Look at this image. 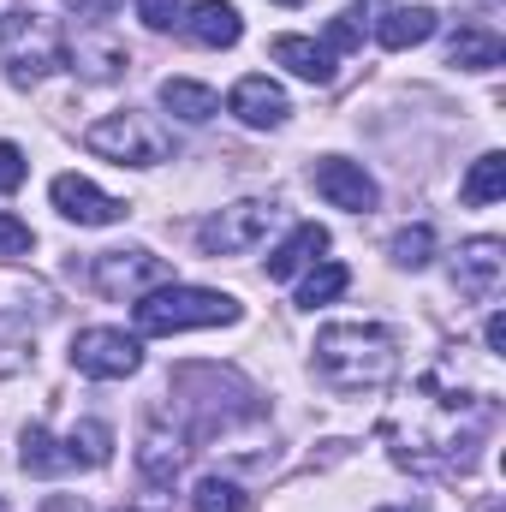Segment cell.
Returning a JSON list of instances; mask_svg holds the SVG:
<instances>
[{
  "instance_id": "1",
  "label": "cell",
  "mask_w": 506,
  "mask_h": 512,
  "mask_svg": "<svg viewBox=\"0 0 506 512\" xmlns=\"http://www.w3.org/2000/svg\"><path fill=\"white\" fill-rule=\"evenodd\" d=\"M316 370L340 393H364V387L393 382V370H399L393 334L387 328H364V322H334V328L316 334Z\"/></svg>"
},
{
  "instance_id": "2",
  "label": "cell",
  "mask_w": 506,
  "mask_h": 512,
  "mask_svg": "<svg viewBox=\"0 0 506 512\" xmlns=\"http://www.w3.org/2000/svg\"><path fill=\"white\" fill-rule=\"evenodd\" d=\"M221 322H239V298L209 286H155L137 298L143 334H185V328H221Z\"/></svg>"
},
{
  "instance_id": "3",
  "label": "cell",
  "mask_w": 506,
  "mask_h": 512,
  "mask_svg": "<svg viewBox=\"0 0 506 512\" xmlns=\"http://www.w3.org/2000/svg\"><path fill=\"white\" fill-rule=\"evenodd\" d=\"M0 66H6L12 84H36V78L60 72V66H66V36H60V24L42 18V12H12V18H0Z\"/></svg>"
},
{
  "instance_id": "4",
  "label": "cell",
  "mask_w": 506,
  "mask_h": 512,
  "mask_svg": "<svg viewBox=\"0 0 506 512\" xmlns=\"http://www.w3.org/2000/svg\"><path fill=\"white\" fill-rule=\"evenodd\" d=\"M84 149H96L120 167H155V161H167V131L149 126L143 114H108L84 131Z\"/></svg>"
},
{
  "instance_id": "5",
  "label": "cell",
  "mask_w": 506,
  "mask_h": 512,
  "mask_svg": "<svg viewBox=\"0 0 506 512\" xmlns=\"http://www.w3.org/2000/svg\"><path fill=\"white\" fill-rule=\"evenodd\" d=\"M268 227H274V203L245 197V203H227L221 215H209V221L197 227V245L209 256H245L268 239Z\"/></svg>"
},
{
  "instance_id": "6",
  "label": "cell",
  "mask_w": 506,
  "mask_h": 512,
  "mask_svg": "<svg viewBox=\"0 0 506 512\" xmlns=\"http://www.w3.org/2000/svg\"><path fill=\"white\" fill-rule=\"evenodd\" d=\"M90 280H96L102 298H143V292L167 286L173 268H167V256H149V251H102L90 262Z\"/></svg>"
},
{
  "instance_id": "7",
  "label": "cell",
  "mask_w": 506,
  "mask_h": 512,
  "mask_svg": "<svg viewBox=\"0 0 506 512\" xmlns=\"http://www.w3.org/2000/svg\"><path fill=\"white\" fill-rule=\"evenodd\" d=\"M72 364L84 376H96V382H120V376H131L143 364V346L131 340L126 328H84L72 340Z\"/></svg>"
},
{
  "instance_id": "8",
  "label": "cell",
  "mask_w": 506,
  "mask_h": 512,
  "mask_svg": "<svg viewBox=\"0 0 506 512\" xmlns=\"http://www.w3.org/2000/svg\"><path fill=\"white\" fill-rule=\"evenodd\" d=\"M48 197H54V209H60L66 221H78V227H114V221H126V203L108 197L102 185L78 179V173H60Z\"/></svg>"
},
{
  "instance_id": "9",
  "label": "cell",
  "mask_w": 506,
  "mask_h": 512,
  "mask_svg": "<svg viewBox=\"0 0 506 512\" xmlns=\"http://www.w3.org/2000/svg\"><path fill=\"white\" fill-rule=\"evenodd\" d=\"M501 274H506L501 239H471V245H459V256H453V286H459L465 298H477V304L501 292Z\"/></svg>"
},
{
  "instance_id": "10",
  "label": "cell",
  "mask_w": 506,
  "mask_h": 512,
  "mask_svg": "<svg viewBox=\"0 0 506 512\" xmlns=\"http://www.w3.org/2000/svg\"><path fill=\"white\" fill-rule=\"evenodd\" d=\"M316 191L334 203V209H352V215H364V209H376V179L358 167V161H340V155H328V161H316Z\"/></svg>"
},
{
  "instance_id": "11",
  "label": "cell",
  "mask_w": 506,
  "mask_h": 512,
  "mask_svg": "<svg viewBox=\"0 0 506 512\" xmlns=\"http://www.w3.org/2000/svg\"><path fill=\"white\" fill-rule=\"evenodd\" d=\"M227 108H233L245 126H256V131L280 126V120L292 114V102H286V90H280L274 78H239L233 96H227Z\"/></svg>"
},
{
  "instance_id": "12",
  "label": "cell",
  "mask_w": 506,
  "mask_h": 512,
  "mask_svg": "<svg viewBox=\"0 0 506 512\" xmlns=\"http://www.w3.org/2000/svg\"><path fill=\"white\" fill-rule=\"evenodd\" d=\"M185 36L203 48H233L245 36V18L233 0H197V6H185Z\"/></svg>"
},
{
  "instance_id": "13",
  "label": "cell",
  "mask_w": 506,
  "mask_h": 512,
  "mask_svg": "<svg viewBox=\"0 0 506 512\" xmlns=\"http://www.w3.org/2000/svg\"><path fill=\"white\" fill-rule=\"evenodd\" d=\"M268 54H274L292 78H304V84H334V48H322V42H310V36H274Z\"/></svg>"
},
{
  "instance_id": "14",
  "label": "cell",
  "mask_w": 506,
  "mask_h": 512,
  "mask_svg": "<svg viewBox=\"0 0 506 512\" xmlns=\"http://www.w3.org/2000/svg\"><path fill=\"white\" fill-rule=\"evenodd\" d=\"M435 24H441V18H435V6H387V12L376 18V42L399 54V48L429 42V36H435Z\"/></svg>"
},
{
  "instance_id": "15",
  "label": "cell",
  "mask_w": 506,
  "mask_h": 512,
  "mask_svg": "<svg viewBox=\"0 0 506 512\" xmlns=\"http://www.w3.org/2000/svg\"><path fill=\"white\" fill-rule=\"evenodd\" d=\"M161 108H167L173 120H185V126H203V120L221 114V96H215L209 84H197V78H167V84H161Z\"/></svg>"
},
{
  "instance_id": "16",
  "label": "cell",
  "mask_w": 506,
  "mask_h": 512,
  "mask_svg": "<svg viewBox=\"0 0 506 512\" xmlns=\"http://www.w3.org/2000/svg\"><path fill=\"white\" fill-rule=\"evenodd\" d=\"M322 251H328V227H316V221L292 227V233H286V245L268 256V280H292L298 268H310Z\"/></svg>"
},
{
  "instance_id": "17",
  "label": "cell",
  "mask_w": 506,
  "mask_h": 512,
  "mask_svg": "<svg viewBox=\"0 0 506 512\" xmlns=\"http://www.w3.org/2000/svg\"><path fill=\"white\" fill-rule=\"evenodd\" d=\"M179 459H185L179 435H161V429H149V435H143V447H137V471H143V483H155V489H173Z\"/></svg>"
},
{
  "instance_id": "18",
  "label": "cell",
  "mask_w": 506,
  "mask_h": 512,
  "mask_svg": "<svg viewBox=\"0 0 506 512\" xmlns=\"http://www.w3.org/2000/svg\"><path fill=\"white\" fill-rule=\"evenodd\" d=\"M453 66H465V72H495L506 60V42L489 30V24H471V30H459L453 36V54H447Z\"/></svg>"
},
{
  "instance_id": "19",
  "label": "cell",
  "mask_w": 506,
  "mask_h": 512,
  "mask_svg": "<svg viewBox=\"0 0 506 512\" xmlns=\"http://www.w3.org/2000/svg\"><path fill=\"white\" fill-rule=\"evenodd\" d=\"M459 197H465L471 209H483V203H501V197H506V161L495 155V149L471 161V173H465V185H459Z\"/></svg>"
},
{
  "instance_id": "20",
  "label": "cell",
  "mask_w": 506,
  "mask_h": 512,
  "mask_svg": "<svg viewBox=\"0 0 506 512\" xmlns=\"http://www.w3.org/2000/svg\"><path fill=\"white\" fill-rule=\"evenodd\" d=\"M352 286V268L346 262H316L304 280H298V310H316V304H334L340 292Z\"/></svg>"
},
{
  "instance_id": "21",
  "label": "cell",
  "mask_w": 506,
  "mask_h": 512,
  "mask_svg": "<svg viewBox=\"0 0 506 512\" xmlns=\"http://www.w3.org/2000/svg\"><path fill=\"white\" fill-rule=\"evenodd\" d=\"M18 459H24V471H36V477H54V471H66V465H72V459L60 453V441H54L42 423H30V429H24Z\"/></svg>"
},
{
  "instance_id": "22",
  "label": "cell",
  "mask_w": 506,
  "mask_h": 512,
  "mask_svg": "<svg viewBox=\"0 0 506 512\" xmlns=\"http://www.w3.org/2000/svg\"><path fill=\"white\" fill-rule=\"evenodd\" d=\"M66 459L72 465H108L114 459V429L108 423H78L66 435Z\"/></svg>"
},
{
  "instance_id": "23",
  "label": "cell",
  "mask_w": 506,
  "mask_h": 512,
  "mask_svg": "<svg viewBox=\"0 0 506 512\" xmlns=\"http://www.w3.org/2000/svg\"><path fill=\"white\" fill-rule=\"evenodd\" d=\"M387 256L399 262V268H429V256H435V227H405V233H393V245H387Z\"/></svg>"
},
{
  "instance_id": "24",
  "label": "cell",
  "mask_w": 506,
  "mask_h": 512,
  "mask_svg": "<svg viewBox=\"0 0 506 512\" xmlns=\"http://www.w3.org/2000/svg\"><path fill=\"white\" fill-rule=\"evenodd\" d=\"M191 507L197 512H245V489L227 483V477H203V483L191 489Z\"/></svg>"
},
{
  "instance_id": "25",
  "label": "cell",
  "mask_w": 506,
  "mask_h": 512,
  "mask_svg": "<svg viewBox=\"0 0 506 512\" xmlns=\"http://www.w3.org/2000/svg\"><path fill=\"white\" fill-rule=\"evenodd\" d=\"M30 364V328L24 322H0V376H12V370H24Z\"/></svg>"
},
{
  "instance_id": "26",
  "label": "cell",
  "mask_w": 506,
  "mask_h": 512,
  "mask_svg": "<svg viewBox=\"0 0 506 512\" xmlns=\"http://www.w3.org/2000/svg\"><path fill=\"white\" fill-rule=\"evenodd\" d=\"M137 18L149 30H173V24H185V0H137Z\"/></svg>"
},
{
  "instance_id": "27",
  "label": "cell",
  "mask_w": 506,
  "mask_h": 512,
  "mask_svg": "<svg viewBox=\"0 0 506 512\" xmlns=\"http://www.w3.org/2000/svg\"><path fill=\"white\" fill-rule=\"evenodd\" d=\"M24 173H30L24 149H18V143H0V197H6V191H18V185H24Z\"/></svg>"
},
{
  "instance_id": "28",
  "label": "cell",
  "mask_w": 506,
  "mask_h": 512,
  "mask_svg": "<svg viewBox=\"0 0 506 512\" xmlns=\"http://www.w3.org/2000/svg\"><path fill=\"white\" fill-rule=\"evenodd\" d=\"M30 245H36V233L18 215H0V256H24Z\"/></svg>"
},
{
  "instance_id": "29",
  "label": "cell",
  "mask_w": 506,
  "mask_h": 512,
  "mask_svg": "<svg viewBox=\"0 0 506 512\" xmlns=\"http://www.w3.org/2000/svg\"><path fill=\"white\" fill-rule=\"evenodd\" d=\"M358 18H364V12H340V18L328 24V42H322V48H358V36H364Z\"/></svg>"
},
{
  "instance_id": "30",
  "label": "cell",
  "mask_w": 506,
  "mask_h": 512,
  "mask_svg": "<svg viewBox=\"0 0 506 512\" xmlns=\"http://www.w3.org/2000/svg\"><path fill=\"white\" fill-rule=\"evenodd\" d=\"M483 340H489V352H495V358H506V316H501V310L489 316V328H483Z\"/></svg>"
},
{
  "instance_id": "31",
  "label": "cell",
  "mask_w": 506,
  "mask_h": 512,
  "mask_svg": "<svg viewBox=\"0 0 506 512\" xmlns=\"http://www.w3.org/2000/svg\"><path fill=\"white\" fill-rule=\"evenodd\" d=\"M280 6H304V0H280Z\"/></svg>"
},
{
  "instance_id": "32",
  "label": "cell",
  "mask_w": 506,
  "mask_h": 512,
  "mask_svg": "<svg viewBox=\"0 0 506 512\" xmlns=\"http://www.w3.org/2000/svg\"><path fill=\"white\" fill-rule=\"evenodd\" d=\"M381 512H405V507H381Z\"/></svg>"
},
{
  "instance_id": "33",
  "label": "cell",
  "mask_w": 506,
  "mask_h": 512,
  "mask_svg": "<svg viewBox=\"0 0 506 512\" xmlns=\"http://www.w3.org/2000/svg\"><path fill=\"white\" fill-rule=\"evenodd\" d=\"M0 512H6V501H0Z\"/></svg>"
}]
</instances>
